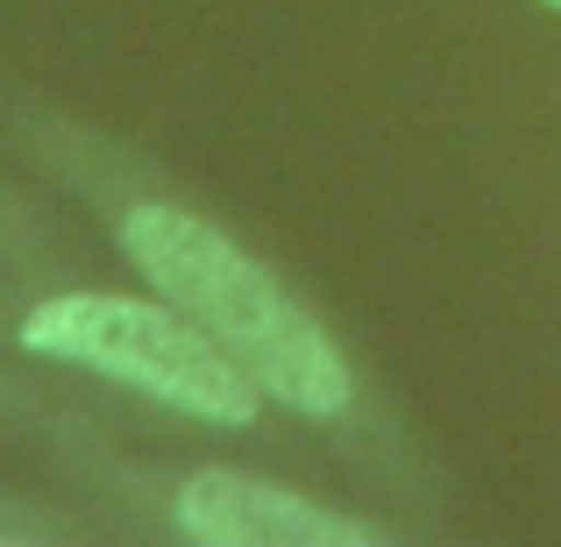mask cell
<instances>
[{
    "label": "cell",
    "mask_w": 561,
    "mask_h": 547,
    "mask_svg": "<svg viewBox=\"0 0 561 547\" xmlns=\"http://www.w3.org/2000/svg\"><path fill=\"white\" fill-rule=\"evenodd\" d=\"M0 342L14 356L114 384L157 412H179L214 434H242L285 448L291 420L277 398L249 377L199 320H185L157 292H100V285H43V277H0Z\"/></svg>",
    "instance_id": "obj_2"
},
{
    "label": "cell",
    "mask_w": 561,
    "mask_h": 547,
    "mask_svg": "<svg viewBox=\"0 0 561 547\" xmlns=\"http://www.w3.org/2000/svg\"><path fill=\"white\" fill-rule=\"evenodd\" d=\"M540 8H554V14H561V0H540Z\"/></svg>",
    "instance_id": "obj_6"
},
{
    "label": "cell",
    "mask_w": 561,
    "mask_h": 547,
    "mask_svg": "<svg viewBox=\"0 0 561 547\" xmlns=\"http://www.w3.org/2000/svg\"><path fill=\"white\" fill-rule=\"evenodd\" d=\"M65 263V228L0 185V277H50Z\"/></svg>",
    "instance_id": "obj_4"
},
{
    "label": "cell",
    "mask_w": 561,
    "mask_h": 547,
    "mask_svg": "<svg viewBox=\"0 0 561 547\" xmlns=\"http://www.w3.org/2000/svg\"><path fill=\"white\" fill-rule=\"evenodd\" d=\"M0 128L65 200L93 214L114 257L157 299L199 320L277 398V412L306 441H320L334 463H348L391 505L440 498L434 455L420 448L405 412L383 398V384L356 363V349L320 320V306L263 249H249L214 206L192 200L150 150H136L128 136L85 122V114L50 107V100H0Z\"/></svg>",
    "instance_id": "obj_1"
},
{
    "label": "cell",
    "mask_w": 561,
    "mask_h": 547,
    "mask_svg": "<svg viewBox=\"0 0 561 547\" xmlns=\"http://www.w3.org/2000/svg\"><path fill=\"white\" fill-rule=\"evenodd\" d=\"M14 534H57V520H43V512H22V505H0V547Z\"/></svg>",
    "instance_id": "obj_5"
},
{
    "label": "cell",
    "mask_w": 561,
    "mask_h": 547,
    "mask_svg": "<svg viewBox=\"0 0 561 547\" xmlns=\"http://www.w3.org/2000/svg\"><path fill=\"white\" fill-rule=\"evenodd\" d=\"M57 463L79 469V483L136 526L192 547H398L412 526L370 520V512L328 505L285 477H263L242 463H192V455H114L79 448Z\"/></svg>",
    "instance_id": "obj_3"
}]
</instances>
